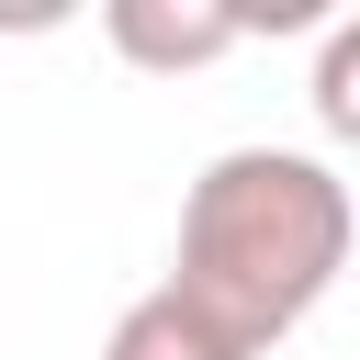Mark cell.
Here are the masks:
<instances>
[{
  "label": "cell",
  "instance_id": "2",
  "mask_svg": "<svg viewBox=\"0 0 360 360\" xmlns=\"http://www.w3.org/2000/svg\"><path fill=\"white\" fill-rule=\"evenodd\" d=\"M101 34H112V56H135V68H214V56L248 45V11H214V0H191V11H169V0H112Z\"/></svg>",
  "mask_w": 360,
  "mask_h": 360
},
{
  "label": "cell",
  "instance_id": "3",
  "mask_svg": "<svg viewBox=\"0 0 360 360\" xmlns=\"http://www.w3.org/2000/svg\"><path fill=\"white\" fill-rule=\"evenodd\" d=\"M101 360H259V349H248L225 315H202L180 281H158V292H135V304L112 315Z\"/></svg>",
  "mask_w": 360,
  "mask_h": 360
},
{
  "label": "cell",
  "instance_id": "1",
  "mask_svg": "<svg viewBox=\"0 0 360 360\" xmlns=\"http://www.w3.org/2000/svg\"><path fill=\"white\" fill-rule=\"evenodd\" d=\"M360 248V202L326 158L304 146H225L191 202H180V248H169V281L225 315L248 349H281L349 270Z\"/></svg>",
  "mask_w": 360,
  "mask_h": 360
},
{
  "label": "cell",
  "instance_id": "4",
  "mask_svg": "<svg viewBox=\"0 0 360 360\" xmlns=\"http://www.w3.org/2000/svg\"><path fill=\"white\" fill-rule=\"evenodd\" d=\"M304 101H315L326 146H349V158H360V11H349V22H326V45H315V79H304Z\"/></svg>",
  "mask_w": 360,
  "mask_h": 360
}]
</instances>
